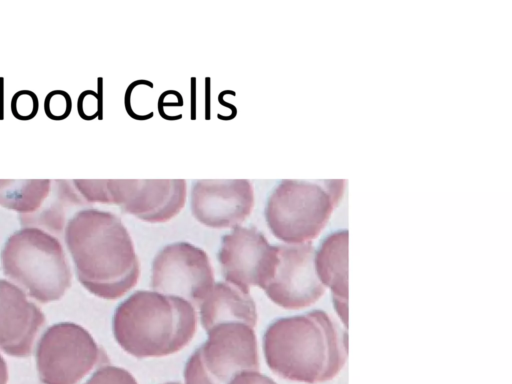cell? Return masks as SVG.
Segmentation results:
<instances>
[{
	"instance_id": "obj_1",
	"label": "cell",
	"mask_w": 512,
	"mask_h": 384,
	"mask_svg": "<svg viewBox=\"0 0 512 384\" xmlns=\"http://www.w3.org/2000/svg\"><path fill=\"white\" fill-rule=\"evenodd\" d=\"M64 240L77 279L91 294L115 300L137 284L140 262L132 238L117 215L96 208L82 209L65 225Z\"/></svg>"
},
{
	"instance_id": "obj_2",
	"label": "cell",
	"mask_w": 512,
	"mask_h": 384,
	"mask_svg": "<svg viewBox=\"0 0 512 384\" xmlns=\"http://www.w3.org/2000/svg\"><path fill=\"white\" fill-rule=\"evenodd\" d=\"M262 347L273 373L307 384L335 378L348 355L346 332L320 309L275 319L265 330Z\"/></svg>"
},
{
	"instance_id": "obj_3",
	"label": "cell",
	"mask_w": 512,
	"mask_h": 384,
	"mask_svg": "<svg viewBox=\"0 0 512 384\" xmlns=\"http://www.w3.org/2000/svg\"><path fill=\"white\" fill-rule=\"evenodd\" d=\"M112 330L118 345L129 355L159 358L190 343L197 330V313L181 297L138 290L115 309Z\"/></svg>"
},
{
	"instance_id": "obj_4",
	"label": "cell",
	"mask_w": 512,
	"mask_h": 384,
	"mask_svg": "<svg viewBox=\"0 0 512 384\" xmlns=\"http://www.w3.org/2000/svg\"><path fill=\"white\" fill-rule=\"evenodd\" d=\"M0 260L4 275L39 303L58 301L71 286L72 271L60 240L40 228L12 233Z\"/></svg>"
},
{
	"instance_id": "obj_5",
	"label": "cell",
	"mask_w": 512,
	"mask_h": 384,
	"mask_svg": "<svg viewBox=\"0 0 512 384\" xmlns=\"http://www.w3.org/2000/svg\"><path fill=\"white\" fill-rule=\"evenodd\" d=\"M344 189L342 179L281 180L266 202L267 226L289 245L310 243L327 225Z\"/></svg>"
},
{
	"instance_id": "obj_6",
	"label": "cell",
	"mask_w": 512,
	"mask_h": 384,
	"mask_svg": "<svg viewBox=\"0 0 512 384\" xmlns=\"http://www.w3.org/2000/svg\"><path fill=\"white\" fill-rule=\"evenodd\" d=\"M35 361L43 384H83L97 368L110 364L91 333L73 322L46 328L36 343Z\"/></svg>"
},
{
	"instance_id": "obj_7",
	"label": "cell",
	"mask_w": 512,
	"mask_h": 384,
	"mask_svg": "<svg viewBox=\"0 0 512 384\" xmlns=\"http://www.w3.org/2000/svg\"><path fill=\"white\" fill-rule=\"evenodd\" d=\"M206 332L207 340L185 364V384H228L241 372L259 371L253 327L242 322H225Z\"/></svg>"
},
{
	"instance_id": "obj_8",
	"label": "cell",
	"mask_w": 512,
	"mask_h": 384,
	"mask_svg": "<svg viewBox=\"0 0 512 384\" xmlns=\"http://www.w3.org/2000/svg\"><path fill=\"white\" fill-rule=\"evenodd\" d=\"M214 280L207 253L188 242L164 246L152 262L150 285L153 291L181 297L194 307L209 294Z\"/></svg>"
},
{
	"instance_id": "obj_9",
	"label": "cell",
	"mask_w": 512,
	"mask_h": 384,
	"mask_svg": "<svg viewBox=\"0 0 512 384\" xmlns=\"http://www.w3.org/2000/svg\"><path fill=\"white\" fill-rule=\"evenodd\" d=\"M218 261L226 282L246 293L252 286L264 290L279 261L278 245H270L254 226H237L222 237Z\"/></svg>"
},
{
	"instance_id": "obj_10",
	"label": "cell",
	"mask_w": 512,
	"mask_h": 384,
	"mask_svg": "<svg viewBox=\"0 0 512 384\" xmlns=\"http://www.w3.org/2000/svg\"><path fill=\"white\" fill-rule=\"evenodd\" d=\"M186 196L184 179L103 180V204L118 205L123 212L149 223L174 218L183 209Z\"/></svg>"
},
{
	"instance_id": "obj_11",
	"label": "cell",
	"mask_w": 512,
	"mask_h": 384,
	"mask_svg": "<svg viewBox=\"0 0 512 384\" xmlns=\"http://www.w3.org/2000/svg\"><path fill=\"white\" fill-rule=\"evenodd\" d=\"M312 243L278 245L279 261L272 280L264 289L277 306L298 310L316 303L325 293L315 270Z\"/></svg>"
},
{
	"instance_id": "obj_12",
	"label": "cell",
	"mask_w": 512,
	"mask_h": 384,
	"mask_svg": "<svg viewBox=\"0 0 512 384\" xmlns=\"http://www.w3.org/2000/svg\"><path fill=\"white\" fill-rule=\"evenodd\" d=\"M254 191L247 179H200L191 190L194 218L210 228H235L251 214Z\"/></svg>"
},
{
	"instance_id": "obj_13",
	"label": "cell",
	"mask_w": 512,
	"mask_h": 384,
	"mask_svg": "<svg viewBox=\"0 0 512 384\" xmlns=\"http://www.w3.org/2000/svg\"><path fill=\"white\" fill-rule=\"evenodd\" d=\"M45 315L13 282L0 279V350L26 358L32 355Z\"/></svg>"
},
{
	"instance_id": "obj_14",
	"label": "cell",
	"mask_w": 512,
	"mask_h": 384,
	"mask_svg": "<svg viewBox=\"0 0 512 384\" xmlns=\"http://www.w3.org/2000/svg\"><path fill=\"white\" fill-rule=\"evenodd\" d=\"M318 279L332 294L334 308L341 322L348 327V231L329 234L315 252Z\"/></svg>"
},
{
	"instance_id": "obj_15",
	"label": "cell",
	"mask_w": 512,
	"mask_h": 384,
	"mask_svg": "<svg viewBox=\"0 0 512 384\" xmlns=\"http://www.w3.org/2000/svg\"><path fill=\"white\" fill-rule=\"evenodd\" d=\"M198 307L201 325L206 331L225 322H242L254 328L258 319L250 293L226 281L215 283Z\"/></svg>"
},
{
	"instance_id": "obj_16",
	"label": "cell",
	"mask_w": 512,
	"mask_h": 384,
	"mask_svg": "<svg viewBox=\"0 0 512 384\" xmlns=\"http://www.w3.org/2000/svg\"><path fill=\"white\" fill-rule=\"evenodd\" d=\"M50 179H0V206L28 215L38 211L51 190Z\"/></svg>"
},
{
	"instance_id": "obj_17",
	"label": "cell",
	"mask_w": 512,
	"mask_h": 384,
	"mask_svg": "<svg viewBox=\"0 0 512 384\" xmlns=\"http://www.w3.org/2000/svg\"><path fill=\"white\" fill-rule=\"evenodd\" d=\"M58 184L57 201L49 206L41 207L38 211L28 215H20L23 227H36L51 233H61L65 226V206L82 205L84 199L74 191L67 181Z\"/></svg>"
},
{
	"instance_id": "obj_18",
	"label": "cell",
	"mask_w": 512,
	"mask_h": 384,
	"mask_svg": "<svg viewBox=\"0 0 512 384\" xmlns=\"http://www.w3.org/2000/svg\"><path fill=\"white\" fill-rule=\"evenodd\" d=\"M83 384H138L126 369L111 364L97 368Z\"/></svg>"
},
{
	"instance_id": "obj_19",
	"label": "cell",
	"mask_w": 512,
	"mask_h": 384,
	"mask_svg": "<svg viewBox=\"0 0 512 384\" xmlns=\"http://www.w3.org/2000/svg\"><path fill=\"white\" fill-rule=\"evenodd\" d=\"M72 110V99L63 90L49 92L44 100V111L48 118L54 121L66 119Z\"/></svg>"
},
{
	"instance_id": "obj_20",
	"label": "cell",
	"mask_w": 512,
	"mask_h": 384,
	"mask_svg": "<svg viewBox=\"0 0 512 384\" xmlns=\"http://www.w3.org/2000/svg\"><path fill=\"white\" fill-rule=\"evenodd\" d=\"M38 109V97L30 90H19L11 99V112L18 120L28 121L34 118Z\"/></svg>"
},
{
	"instance_id": "obj_21",
	"label": "cell",
	"mask_w": 512,
	"mask_h": 384,
	"mask_svg": "<svg viewBox=\"0 0 512 384\" xmlns=\"http://www.w3.org/2000/svg\"><path fill=\"white\" fill-rule=\"evenodd\" d=\"M97 95L93 91H84L78 99V113L84 118L87 109L86 120L93 119L97 115Z\"/></svg>"
},
{
	"instance_id": "obj_22",
	"label": "cell",
	"mask_w": 512,
	"mask_h": 384,
	"mask_svg": "<svg viewBox=\"0 0 512 384\" xmlns=\"http://www.w3.org/2000/svg\"><path fill=\"white\" fill-rule=\"evenodd\" d=\"M228 384H277L259 371H245L236 375Z\"/></svg>"
},
{
	"instance_id": "obj_23",
	"label": "cell",
	"mask_w": 512,
	"mask_h": 384,
	"mask_svg": "<svg viewBox=\"0 0 512 384\" xmlns=\"http://www.w3.org/2000/svg\"><path fill=\"white\" fill-rule=\"evenodd\" d=\"M8 378V366L5 359L0 354V384H7Z\"/></svg>"
},
{
	"instance_id": "obj_24",
	"label": "cell",
	"mask_w": 512,
	"mask_h": 384,
	"mask_svg": "<svg viewBox=\"0 0 512 384\" xmlns=\"http://www.w3.org/2000/svg\"><path fill=\"white\" fill-rule=\"evenodd\" d=\"M164 384H182L180 382H167V383H164Z\"/></svg>"
}]
</instances>
